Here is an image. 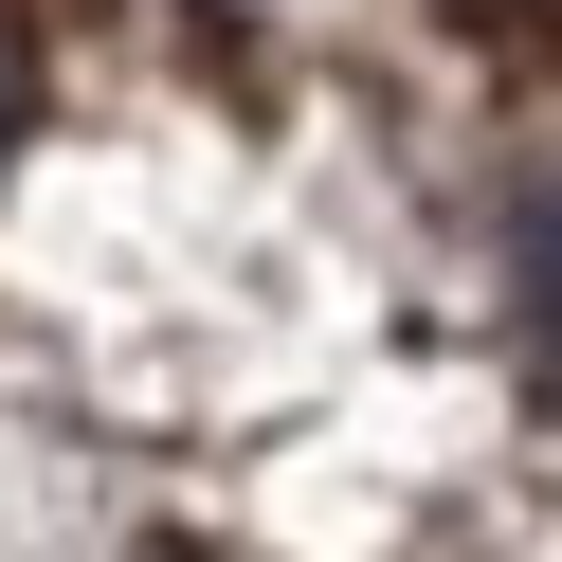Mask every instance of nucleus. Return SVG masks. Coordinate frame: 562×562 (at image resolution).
<instances>
[{
  "mask_svg": "<svg viewBox=\"0 0 562 562\" xmlns=\"http://www.w3.org/2000/svg\"><path fill=\"white\" fill-rule=\"evenodd\" d=\"M526 308H544V345H562V200L526 218Z\"/></svg>",
  "mask_w": 562,
  "mask_h": 562,
  "instance_id": "f257e3e1",
  "label": "nucleus"
}]
</instances>
